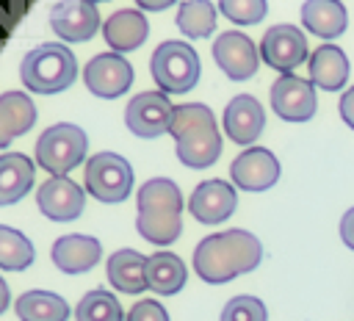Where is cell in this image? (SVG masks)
<instances>
[{"mask_svg":"<svg viewBox=\"0 0 354 321\" xmlns=\"http://www.w3.org/2000/svg\"><path fill=\"white\" fill-rule=\"evenodd\" d=\"M263 260V244L249 230H221L205 235L194 249V271L202 282L224 285L241 274H249Z\"/></svg>","mask_w":354,"mask_h":321,"instance_id":"6da1fadb","label":"cell"},{"mask_svg":"<svg viewBox=\"0 0 354 321\" xmlns=\"http://www.w3.org/2000/svg\"><path fill=\"white\" fill-rule=\"evenodd\" d=\"M169 136L174 138L177 160L188 169H207L221 158V130L216 125V113L205 102L174 105Z\"/></svg>","mask_w":354,"mask_h":321,"instance_id":"7a4b0ae2","label":"cell"},{"mask_svg":"<svg viewBox=\"0 0 354 321\" xmlns=\"http://www.w3.org/2000/svg\"><path fill=\"white\" fill-rule=\"evenodd\" d=\"M183 194L169 177L147 180L136 194V230L144 241L155 246H171L183 232Z\"/></svg>","mask_w":354,"mask_h":321,"instance_id":"3957f363","label":"cell"},{"mask_svg":"<svg viewBox=\"0 0 354 321\" xmlns=\"http://www.w3.org/2000/svg\"><path fill=\"white\" fill-rule=\"evenodd\" d=\"M19 77H22V86L36 94L66 91L77 77L75 53L64 42H44L25 53Z\"/></svg>","mask_w":354,"mask_h":321,"instance_id":"277c9868","label":"cell"},{"mask_svg":"<svg viewBox=\"0 0 354 321\" xmlns=\"http://www.w3.org/2000/svg\"><path fill=\"white\" fill-rule=\"evenodd\" d=\"M149 75L163 94H185L199 83L202 61L188 42H160L149 58Z\"/></svg>","mask_w":354,"mask_h":321,"instance_id":"5b68a950","label":"cell"},{"mask_svg":"<svg viewBox=\"0 0 354 321\" xmlns=\"http://www.w3.org/2000/svg\"><path fill=\"white\" fill-rule=\"evenodd\" d=\"M88 136L72 122H55L36 138V163L50 177H69L86 158Z\"/></svg>","mask_w":354,"mask_h":321,"instance_id":"8992f818","label":"cell"},{"mask_svg":"<svg viewBox=\"0 0 354 321\" xmlns=\"http://www.w3.org/2000/svg\"><path fill=\"white\" fill-rule=\"evenodd\" d=\"M86 191L102 205L124 202L133 191V166L116 152H97L86 163Z\"/></svg>","mask_w":354,"mask_h":321,"instance_id":"52a82bcc","label":"cell"},{"mask_svg":"<svg viewBox=\"0 0 354 321\" xmlns=\"http://www.w3.org/2000/svg\"><path fill=\"white\" fill-rule=\"evenodd\" d=\"M260 58L266 61V66L277 69L279 75H293L296 66L310 61V47H307L304 30L296 25H288V22L266 28V33L260 39Z\"/></svg>","mask_w":354,"mask_h":321,"instance_id":"ba28073f","label":"cell"},{"mask_svg":"<svg viewBox=\"0 0 354 321\" xmlns=\"http://www.w3.org/2000/svg\"><path fill=\"white\" fill-rule=\"evenodd\" d=\"M174 105L163 91H138L124 108V125L138 138H158L169 133Z\"/></svg>","mask_w":354,"mask_h":321,"instance_id":"9c48e42d","label":"cell"},{"mask_svg":"<svg viewBox=\"0 0 354 321\" xmlns=\"http://www.w3.org/2000/svg\"><path fill=\"white\" fill-rule=\"evenodd\" d=\"M136 80V69L130 66V61L119 53H100L94 55L86 69H83V83L94 97L102 100H116L124 91H130Z\"/></svg>","mask_w":354,"mask_h":321,"instance_id":"30bf717a","label":"cell"},{"mask_svg":"<svg viewBox=\"0 0 354 321\" xmlns=\"http://www.w3.org/2000/svg\"><path fill=\"white\" fill-rule=\"evenodd\" d=\"M271 108L285 122H310L318 108L313 80L299 75H279L271 83Z\"/></svg>","mask_w":354,"mask_h":321,"instance_id":"8fae6325","label":"cell"},{"mask_svg":"<svg viewBox=\"0 0 354 321\" xmlns=\"http://www.w3.org/2000/svg\"><path fill=\"white\" fill-rule=\"evenodd\" d=\"M213 61L230 80H249L260 66V47L243 30H224L213 39Z\"/></svg>","mask_w":354,"mask_h":321,"instance_id":"7c38bea8","label":"cell"},{"mask_svg":"<svg viewBox=\"0 0 354 321\" xmlns=\"http://www.w3.org/2000/svg\"><path fill=\"white\" fill-rule=\"evenodd\" d=\"M279 174H282V166L277 155L266 147H246L230 163V177L241 191H266L277 185Z\"/></svg>","mask_w":354,"mask_h":321,"instance_id":"4fadbf2b","label":"cell"},{"mask_svg":"<svg viewBox=\"0 0 354 321\" xmlns=\"http://www.w3.org/2000/svg\"><path fill=\"white\" fill-rule=\"evenodd\" d=\"M50 28L66 44L88 42L102 28L100 25L97 3H88V0H64V3H55L50 8Z\"/></svg>","mask_w":354,"mask_h":321,"instance_id":"5bb4252c","label":"cell"},{"mask_svg":"<svg viewBox=\"0 0 354 321\" xmlns=\"http://www.w3.org/2000/svg\"><path fill=\"white\" fill-rule=\"evenodd\" d=\"M36 205L50 221H75L86 208V188L69 177H50L39 185Z\"/></svg>","mask_w":354,"mask_h":321,"instance_id":"9a60e30c","label":"cell"},{"mask_svg":"<svg viewBox=\"0 0 354 321\" xmlns=\"http://www.w3.org/2000/svg\"><path fill=\"white\" fill-rule=\"evenodd\" d=\"M235 208H238V194L221 177L199 183L188 199V210L199 224H221L235 213Z\"/></svg>","mask_w":354,"mask_h":321,"instance_id":"2e32d148","label":"cell"},{"mask_svg":"<svg viewBox=\"0 0 354 321\" xmlns=\"http://www.w3.org/2000/svg\"><path fill=\"white\" fill-rule=\"evenodd\" d=\"M224 136H230V141L246 147V144H254L257 136L263 133L266 127V111L260 105L257 97L252 94H235L227 108H224Z\"/></svg>","mask_w":354,"mask_h":321,"instance_id":"e0dca14e","label":"cell"},{"mask_svg":"<svg viewBox=\"0 0 354 321\" xmlns=\"http://www.w3.org/2000/svg\"><path fill=\"white\" fill-rule=\"evenodd\" d=\"M50 257L55 263V268H61L64 274H83L91 271L100 257H102V244L94 235H83V232H69L55 238Z\"/></svg>","mask_w":354,"mask_h":321,"instance_id":"ac0fdd59","label":"cell"},{"mask_svg":"<svg viewBox=\"0 0 354 321\" xmlns=\"http://www.w3.org/2000/svg\"><path fill=\"white\" fill-rule=\"evenodd\" d=\"M149 36V22L141 8H119L102 22V39L111 53H133Z\"/></svg>","mask_w":354,"mask_h":321,"instance_id":"d6986e66","label":"cell"},{"mask_svg":"<svg viewBox=\"0 0 354 321\" xmlns=\"http://www.w3.org/2000/svg\"><path fill=\"white\" fill-rule=\"evenodd\" d=\"M105 274L113 291L130 296L149 291V257L136 249H116L105 263Z\"/></svg>","mask_w":354,"mask_h":321,"instance_id":"ffe728a7","label":"cell"},{"mask_svg":"<svg viewBox=\"0 0 354 321\" xmlns=\"http://www.w3.org/2000/svg\"><path fill=\"white\" fill-rule=\"evenodd\" d=\"M348 55L335 47V44H321L310 53V61H307V72H310V80L315 89H324V91H340L348 80Z\"/></svg>","mask_w":354,"mask_h":321,"instance_id":"44dd1931","label":"cell"},{"mask_svg":"<svg viewBox=\"0 0 354 321\" xmlns=\"http://www.w3.org/2000/svg\"><path fill=\"white\" fill-rule=\"evenodd\" d=\"M301 25L318 39H337L346 33L348 11L337 0H307L301 3Z\"/></svg>","mask_w":354,"mask_h":321,"instance_id":"7402d4cb","label":"cell"},{"mask_svg":"<svg viewBox=\"0 0 354 321\" xmlns=\"http://www.w3.org/2000/svg\"><path fill=\"white\" fill-rule=\"evenodd\" d=\"M36 125V105L25 91L0 94V147L6 149L17 136Z\"/></svg>","mask_w":354,"mask_h":321,"instance_id":"603a6c76","label":"cell"},{"mask_svg":"<svg viewBox=\"0 0 354 321\" xmlns=\"http://www.w3.org/2000/svg\"><path fill=\"white\" fill-rule=\"evenodd\" d=\"M33 188V163L25 152H3L0 158V205L19 202Z\"/></svg>","mask_w":354,"mask_h":321,"instance_id":"cb8c5ba5","label":"cell"},{"mask_svg":"<svg viewBox=\"0 0 354 321\" xmlns=\"http://www.w3.org/2000/svg\"><path fill=\"white\" fill-rule=\"evenodd\" d=\"M17 318L19 321H66L72 315V307L66 304L64 296L53 291H25L14 302Z\"/></svg>","mask_w":354,"mask_h":321,"instance_id":"d4e9b609","label":"cell"},{"mask_svg":"<svg viewBox=\"0 0 354 321\" xmlns=\"http://www.w3.org/2000/svg\"><path fill=\"white\" fill-rule=\"evenodd\" d=\"M185 279H188V268L180 255L169 249L149 255V291L160 296H174L185 288Z\"/></svg>","mask_w":354,"mask_h":321,"instance_id":"484cf974","label":"cell"},{"mask_svg":"<svg viewBox=\"0 0 354 321\" xmlns=\"http://www.w3.org/2000/svg\"><path fill=\"white\" fill-rule=\"evenodd\" d=\"M218 6L210 0H185L177 8V28L188 39H207L216 30Z\"/></svg>","mask_w":354,"mask_h":321,"instance_id":"4316f807","label":"cell"},{"mask_svg":"<svg viewBox=\"0 0 354 321\" xmlns=\"http://www.w3.org/2000/svg\"><path fill=\"white\" fill-rule=\"evenodd\" d=\"M77 321H127V313L122 310L119 299L105 288H91L80 296L75 307Z\"/></svg>","mask_w":354,"mask_h":321,"instance_id":"83f0119b","label":"cell"},{"mask_svg":"<svg viewBox=\"0 0 354 321\" xmlns=\"http://www.w3.org/2000/svg\"><path fill=\"white\" fill-rule=\"evenodd\" d=\"M33 257H36V249H33L30 238L8 224H0V268L25 271V268H30Z\"/></svg>","mask_w":354,"mask_h":321,"instance_id":"f1b7e54d","label":"cell"},{"mask_svg":"<svg viewBox=\"0 0 354 321\" xmlns=\"http://www.w3.org/2000/svg\"><path fill=\"white\" fill-rule=\"evenodd\" d=\"M218 321H268V310H266L263 299L241 293V296H232L221 307Z\"/></svg>","mask_w":354,"mask_h":321,"instance_id":"f546056e","label":"cell"},{"mask_svg":"<svg viewBox=\"0 0 354 321\" xmlns=\"http://www.w3.org/2000/svg\"><path fill=\"white\" fill-rule=\"evenodd\" d=\"M218 11L235 25H257L266 19L268 3L266 0H221Z\"/></svg>","mask_w":354,"mask_h":321,"instance_id":"4dcf8cb0","label":"cell"},{"mask_svg":"<svg viewBox=\"0 0 354 321\" xmlns=\"http://www.w3.org/2000/svg\"><path fill=\"white\" fill-rule=\"evenodd\" d=\"M127 321H169V313L155 299H141L127 310Z\"/></svg>","mask_w":354,"mask_h":321,"instance_id":"1f68e13d","label":"cell"},{"mask_svg":"<svg viewBox=\"0 0 354 321\" xmlns=\"http://www.w3.org/2000/svg\"><path fill=\"white\" fill-rule=\"evenodd\" d=\"M337 111H340V116H343V122L354 130V86L351 89H346L343 94H340V102H337Z\"/></svg>","mask_w":354,"mask_h":321,"instance_id":"d6a6232c","label":"cell"},{"mask_svg":"<svg viewBox=\"0 0 354 321\" xmlns=\"http://www.w3.org/2000/svg\"><path fill=\"white\" fill-rule=\"evenodd\" d=\"M340 241L354 252V208H348L340 216Z\"/></svg>","mask_w":354,"mask_h":321,"instance_id":"836d02e7","label":"cell"},{"mask_svg":"<svg viewBox=\"0 0 354 321\" xmlns=\"http://www.w3.org/2000/svg\"><path fill=\"white\" fill-rule=\"evenodd\" d=\"M174 0H138V8L141 11H163V8H169Z\"/></svg>","mask_w":354,"mask_h":321,"instance_id":"e575fe53","label":"cell"},{"mask_svg":"<svg viewBox=\"0 0 354 321\" xmlns=\"http://www.w3.org/2000/svg\"><path fill=\"white\" fill-rule=\"evenodd\" d=\"M0 293H3V299H0V310H6V304H8V285H6V279H0Z\"/></svg>","mask_w":354,"mask_h":321,"instance_id":"d590c367","label":"cell"}]
</instances>
